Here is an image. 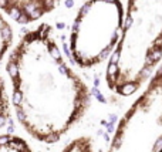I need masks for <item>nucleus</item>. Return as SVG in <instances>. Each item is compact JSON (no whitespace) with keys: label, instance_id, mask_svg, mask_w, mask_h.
Here are the masks:
<instances>
[{"label":"nucleus","instance_id":"nucleus-1","mask_svg":"<svg viewBox=\"0 0 162 152\" xmlns=\"http://www.w3.org/2000/svg\"><path fill=\"white\" fill-rule=\"evenodd\" d=\"M6 71L16 118L39 142H58L88 110V85L73 70L47 23L20 39L7 58Z\"/></svg>","mask_w":162,"mask_h":152},{"label":"nucleus","instance_id":"nucleus-2","mask_svg":"<svg viewBox=\"0 0 162 152\" xmlns=\"http://www.w3.org/2000/svg\"><path fill=\"white\" fill-rule=\"evenodd\" d=\"M162 60V0H128L122 33L105 71L112 94L129 97L148 84Z\"/></svg>","mask_w":162,"mask_h":152},{"label":"nucleus","instance_id":"nucleus-3","mask_svg":"<svg viewBox=\"0 0 162 152\" xmlns=\"http://www.w3.org/2000/svg\"><path fill=\"white\" fill-rule=\"evenodd\" d=\"M125 10L121 0H87L73 20L68 50L81 68L101 64L112 54L122 33Z\"/></svg>","mask_w":162,"mask_h":152},{"label":"nucleus","instance_id":"nucleus-4","mask_svg":"<svg viewBox=\"0 0 162 152\" xmlns=\"http://www.w3.org/2000/svg\"><path fill=\"white\" fill-rule=\"evenodd\" d=\"M162 149V64L118 121L107 152Z\"/></svg>","mask_w":162,"mask_h":152},{"label":"nucleus","instance_id":"nucleus-5","mask_svg":"<svg viewBox=\"0 0 162 152\" xmlns=\"http://www.w3.org/2000/svg\"><path fill=\"white\" fill-rule=\"evenodd\" d=\"M58 0H0V12L20 24H30L50 14Z\"/></svg>","mask_w":162,"mask_h":152},{"label":"nucleus","instance_id":"nucleus-6","mask_svg":"<svg viewBox=\"0 0 162 152\" xmlns=\"http://www.w3.org/2000/svg\"><path fill=\"white\" fill-rule=\"evenodd\" d=\"M0 152H33L28 142L17 135H0ZM61 152H94V142L90 137H78L68 142Z\"/></svg>","mask_w":162,"mask_h":152},{"label":"nucleus","instance_id":"nucleus-7","mask_svg":"<svg viewBox=\"0 0 162 152\" xmlns=\"http://www.w3.org/2000/svg\"><path fill=\"white\" fill-rule=\"evenodd\" d=\"M13 43V28L4 14L0 12V61L9 53Z\"/></svg>","mask_w":162,"mask_h":152},{"label":"nucleus","instance_id":"nucleus-8","mask_svg":"<svg viewBox=\"0 0 162 152\" xmlns=\"http://www.w3.org/2000/svg\"><path fill=\"white\" fill-rule=\"evenodd\" d=\"M10 117V100L6 91V85H4V80L0 75V128L6 125Z\"/></svg>","mask_w":162,"mask_h":152},{"label":"nucleus","instance_id":"nucleus-9","mask_svg":"<svg viewBox=\"0 0 162 152\" xmlns=\"http://www.w3.org/2000/svg\"><path fill=\"white\" fill-rule=\"evenodd\" d=\"M159 152H162V149H161V151H159Z\"/></svg>","mask_w":162,"mask_h":152}]
</instances>
